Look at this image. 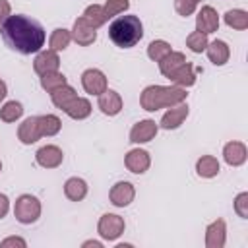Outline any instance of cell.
Listing matches in <instances>:
<instances>
[{"instance_id":"cell-1","label":"cell","mask_w":248,"mask_h":248,"mask_svg":"<svg viewBox=\"0 0 248 248\" xmlns=\"http://www.w3.org/2000/svg\"><path fill=\"white\" fill-rule=\"evenodd\" d=\"M0 35L4 43L19 54L39 52L46 37L43 25L37 19L23 16V14L8 16V19L0 25Z\"/></svg>"},{"instance_id":"cell-2","label":"cell","mask_w":248,"mask_h":248,"mask_svg":"<svg viewBox=\"0 0 248 248\" xmlns=\"http://www.w3.org/2000/svg\"><path fill=\"white\" fill-rule=\"evenodd\" d=\"M186 89L178 85H147L140 95V105L143 110L155 112L163 107H174L178 103H184Z\"/></svg>"},{"instance_id":"cell-3","label":"cell","mask_w":248,"mask_h":248,"mask_svg":"<svg viewBox=\"0 0 248 248\" xmlns=\"http://www.w3.org/2000/svg\"><path fill=\"white\" fill-rule=\"evenodd\" d=\"M143 37V25L138 16H120L108 25V39L120 48L136 46Z\"/></svg>"},{"instance_id":"cell-4","label":"cell","mask_w":248,"mask_h":248,"mask_svg":"<svg viewBox=\"0 0 248 248\" xmlns=\"http://www.w3.org/2000/svg\"><path fill=\"white\" fill-rule=\"evenodd\" d=\"M14 215H16V219L19 223L31 225V223H35L41 217V202L35 196H31V194H21L16 200Z\"/></svg>"},{"instance_id":"cell-5","label":"cell","mask_w":248,"mask_h":248,"mask_svg":"<svg viewBox=\"0 0 248 248\" xmlns=\"http://www.w3.org/2000/svg\"><path fill=\"white\" fill-rule=\"evenodd\" d=\"M97 231H99L101 238H105V240H116L124 232V219L120 215H114V213H105L99 219Z\"/></svg>"},{"instance_id":"cell-6","label":"cell","mask_w":248,"mask_h":248,"mask_svg":"<svg viewBox=\"0 0 248 248\" xmlns=\"http://www.w3.org/2000/svg\"><path fill=\"white\" fill-rule=\"evenodd\" d=\"M81 85L89 95H101L103 91H107V78L101 70L89 68L81 74Z\"/></svg>"},{"instance_id":"cell-7","label":"cell","mask_w":248,"mask_h":248,"mask_svg":"<svg viewBox=\"0 0 248 248\" xmlns=\"http://www.w3.org/2000/svg\"><path fill=\"white\" fill-rule=\"evenodd\" d=\"M134 196H136V190H134V184L126 182V180H120L116 182L110 192H108V198H110V203L116 205V207H126L134 202Z\"/></svg>"},{"instance_id":"cell-8","label":"cell","mask_w":248,"mask_h":248,"mask_svg":"<svg viewBox=\"0 0 248 248\" xmlns=\"http://www.w3.org/2000/svg\"><path fill=\"white\" fill-rule=\"evenodd\" d=\"M124 165H126V169L130 172L143 174L151 165V157H149V153L145 149H130L126 153V157H124Z\"/></svg>"},{"instance_id":"cell-9","label":"cell","mask_w":248,"mask_h":248,"mask_svg":"<svg viewBox=\"0 0 248 248\" xmlns=\"http://www.w3.org/2000/svg\"><path fill=\"white\" fill-rule=\"evenodd\" d=\"M157 130L159 126L155 124V120H140L138 124L132 126L130 130V141L132 143H145V141H151L155 136H157Z\"/></svg>"},{"instance_id":"cell-10","label":"cell","mask_w":248,"mask_h":248,"mask_svg":"<svg viewBox=\"0 0 248 248\" xmlns=\"http://www.w3.org/2000/svg\"><path fill=\"white\" fill-rule=\"evenodd\" d=\"M35 159L41 167L45 169H56L62 165L64 161V153L58 145H43L37 153H35Z\"/></svg>"},{"instance_id":"cell-11","label":"cell","mask_w":248,"mask_h":248,"mask_svg":"<svg viewBox=\"0 0 248 248\" xmlns=\"http://www.w3.org/2000/svg\"><path fill=\"white\" fill-rule=\"evenodd\" d=\"M70 33H72V39H74L78 45H81V46H89V45H93L95 39H97V29L91 27L83 17H78V19L74 21V29H72Z\"/></svg>"},{"instance_id":"cell-12","label":"cell","mask_w":248,"mask_h":248,"mask_svg":"<svg viewBox=\"0 0 248 248\" xmlns=\"http://www.w3.org/2000/svg\"><path fill=\"white\" fill-rule=\"evenodd\" d=\"M219 27V16L211 6H203L196 16V31H202L205 35L217 31Z\"/></svg>"},{"instance_id":"cell-13","label":"cell","mask_w":248,"mask_h":248,"mask_svg":"<svg viewBox=\"0 0 248 248\" xmlns=\"http://www.w3.org/2000/svg\"><path fill=\"white\" fill-rule=\"evenodd\" d=\"M186 116H188V105L178 103L174 107H169V110L163 114L159 124H161L163 130H174V128H178L186 120Z\"/></svg>"},{"instance_id":"cell-14","label":"cell","mask_w":248,"mask_h":248,"mask_svg":"<svg viewBox=\"0 0 248 248\" xmlns=\"http://www.w3.org/2000/svg\"><path fill=\"white\" fill-rule=\"evenodd\" d=\"M17 138H19V141L25 143V145H31V143H35L39 138H43V136H41V126H39V116H29V118H25V120L19 124V128H17Z\"/></svg>"},{"instance_id":"cell-15","label":"cell","mask_w":248,"mask_h":248,"mask_svg":"<svg viewBox=\"0 0 248 248\" xmlns=\"http://www.w3.org/2000/svg\"><path fill=\"white\" fill-rule=\"evenodd\" d=\"M60 68V58L54 50H43L35 56V62H33V70L43 76V74H48V72H58Z\"/></svg>"},{"instance_id":"cell-16","label":"cell","mask_w":248,"mask_h":248,"mask_svg":"<svg viewBox=\"0 0 248 248\" xmlns=\"http://www.w3.org/2000/svg\"><path fill=\"white\" fill-rule=\"evenodd\" d=\"M246 157H248V151H246V145L242 141H229L223 147V159L231 167L244 165L246 163Z\"/></svg>"},{"instance_id":"cell-17","label":"cell","mask_w":248,"mask_h":248,"mask_svg":"<svg viewBox=\"0 0 248 248\" xmlns=\"http://www.w3.org/2000/svg\"><path fill=\"white\" fill-rule=\"evenodd\" d=\"M225 238H227V227H225L223 219L213 221L205 229V246L207 248H223L225 246Z\"/></svg>"},{"instance_id":"cell-18","label":"cell","mask_w":248,"mask_h":248,"mask_svg":"<svg viewBox=\"0 0 248 248\" xmlns=\"http://www.w3.org/2000/svg\"><path fill=\"white\" fill-rule=\"evenodd\" d=\"M99 108H101L103 114L114 116V114H118L122 110V97L116 91L107 89V91H103L99 95Z\"/></svg>"},{"instance_id":"cell-19","label":"cell","mask_w":248,"mask_h":248,"mask_svg":"<svg viewBox=\"0 0 248 248\" xmlns=\"http://www.w3.org/2000/svg\"><path fill=\"white\" fill-rule=\"evenodd\" d=\"M205 52H207L209 62H213L215 66H223V64L229 60V56H231L229 45H227L225 41H221V39H215V41L207 43Z\"/></svg>"},{"instance_id":"cell-20","label":"cell","mask_w":248,"mask_h":248,"mask_svg":"<svg viewBox=\"0 0 248 248\" xmlns=\"http://www.w3.org/2000/svg\"><path fill=\"white\" fill-rule=\"evenodd\" d=\"M188 60H186V56L182 54V52H174V50H170L163 60H159V70H161V74L165 76V78H172L174 76V72L180 68V66H184Z\"/></svg>"},{"instance_id":"cell-21","label":"cell","mask_w":248,"mask_h":248,"mask_svg":"<svg viewBox=\"0 0 248 248\" xmlns=\"http://www.w3.org/2000/svg\"><path fill=\"white\" fill-rule=\"evenodd\" d=\"M64 194L68 200L72 202H81L85 196H87V182L83 178H78V176H72L66 180L64 184Z\"/></svg>"},{"instance_id":"cell-22","label":"cell","mask_w":248,"mask_h":248,"mask_svg":"<svg viewBox=\"0 0 248 248\" xmlns=\"http://www.w3.org/2000/svg\"><path fill=\"white\" fill-rule=\"evenodd\" d=\"M76 97H78L76 89H74V87H70L68 83H66V85H62V87H58V89H54V91L50 93L52 105H54L56 108H60V110H66V108L70 107V103H72Z\"/></svg>"},{"instance_id":"cell-23","label":"cell","mask_w":248,"mask_h":248,"mask_svg":"<svg viewBox=\"0 0 248 248\" xmlns=\"http://www.w3.org/2000/svg\"><path fill=\"white\" fill-rule=\"evenodd\" d=\"M196 68L190 64V62H186L184 66H180L176 72H174V76L170 78V81L174 83V85H178V87H192L194 83H196Z\"/></svg>"},{"instance_id":"cell-24","label":"cell","mask_w":248,"mask_h":248,"mask_svg":"<svg viewBox=\"0 0 248 248\" xmlns=\"http://www.w3.org/2000/svg\"><path fill=\"white\" fill-rule=\"evenodd\" d=\"M196 172L202 178H213L219 172V161L213 155H202L196 163Z\"/></svg>"},{"instance_id":"cell-25","label":"cell","mask_w":248,"mask_h":248,"mask_svg":"<svg viewBox=\"0 0 248 248\" xmlns=\"http://www.w3.org/2000/svg\"><path fill=\"white\" fill-rule=\"evenodd\" d=\"M64 112L74 120H83V118H87L91 114V103L87 99H83V97H76Z\"/></svg>"},{"instance_id":"cell-26","label":"cell","mask_w":248,"mask_h":248,"mask_svg":"<svg viewBox=\"0 0 248 248\" xmlns=\"http://www.w3.org/2000/svg\"><path fill=\"white\" fill-rule=\"evenodd\" d=\"M81 17H83L91 27H95V29H99V27L105 25V21H107L105 10H103V6H99V4H91V6H87Z\"/></svg>"},{"instance_id":"cell-27","label":"cell","mask_w":248,"mask_h":248,"mask_svg":"<svg viewBox=\"0 0 248 248\" xmlns=\"http://www.w3.org/2000/svg\"><path fill=\"white\" fill-rule=\"evenodd\" d=\"M70 41H72V33L64 27H58L52 31V35L48 39V46H50V50L58 52V50H64L70 45Z\"/></svg>"},{"instance_id":"cell-28","label":"cell","mask_w":248,"mask_h":248,"mask_svg":"<svg viewBox=\"0 0 248 248\" xmlns=\"http://www.w3.org/2000/svg\"><path fill=\"white\" fill-rule=\"evenodd\" d=\"M39 126H41V136L50 138V136H56L60 132L62 122L54 114H43V116H39Z\"/></svg>"},{"instance_id":"cell-29","label":"cell","mask_w":248,"mask_h":248,"mask_svg":"<svg viewBox=\"0 0 248 248\" xmlns=\"http://www.w3.org/2000/svg\"><path fill=\"white\" fill-rule=\"evenodd\" d=\"M225 23L229 27H232V29L242 31V29L248 27V12H244V10H229L225 14Z\"/></svg>"},{"instance_id":"cell-30","label":"cell","mask_w":248,"mask_h":248,"mask_svg":"<svg viewBox=\"0 0 248 248\" xmlns=\"http://www.w3.org/2000/svg\"><path fill=\"white\" fill-rule=\"evenodd\" d=\"M62 85H66V76L60 74V72H48V74L41 76V87L46 93H52L54 89H58Z\"/></svg>"},{"instance_id":"cell-31","label":"cell","mask_w":248,"mask_h":248,"mask_svg":"<svg viewBox=\"0 0 248 248\" xmlns=\"http://www.w3.org/2000/svg\"><path fill=\"white\" fill-rule=\"evenodd\" d=\"M21 114H23V107L17 101H8L0 108V120L4 122H16L17 118H21Z\"/></svg>"},{"instance_id":"cell-32","label":"cell","mask_w":248,"mask_h":248,"mask_svg":"<svg viewBox=\"0 0 248 248\" xmlns=\"http://www.w3.org/2000/svg\"><path fill=\"white\" fill-rule=\"evenodd\" d=\"M169 52H170V45H169L167 41H161V39L151 41V43H149V46H147V56H149L153 62L163 60Z\"/></svg>"},{"instance_id":"cell-33","label":"cell","mask_w":248,"mask_h":248,"mask_svg":"<svg viewBox=\"0 0 248 248\" xmlns=\"http://www.w3.org/2000/svg\"><path fill=\"white\" fill-rule=\"evenodd\" d=\"M207 35L202 33V31H194L186 37V46L192 50V52H203L205 46H207Z\"/></svg>"},{"instance_id":"cell-34","label":"cell","mask_w":248,"mask_h":248,"mask_svg":"<svg viewBox=\"0 0 248 248\" xmlns=\"http://www.w3.org/2000/svg\"><path fill=\"white\" fill-rule=\"evenodd\" d=\"M128 8H130V0H107V4L103 6L107 19L108 17H114V16H118L122 12H126Z\"/></svg>"},{"instance_id":"cell-35","label":"cell","mask_w":248,"mask_h":248,"mask_svg":"<svg viewBox=\"0 0 248 248\" xmlns=\"http://www.w3.org/2000/svg\"><path fill=\"white\" fill-rule=\"evenodd\" d=\"M198 4H200V0H174V10H176L178 16L188 17L196 12Z\"/></svg>"},{"instance_id":"cell-36","label":"cell","mask_w":248,"mask_h":248,"mask_svg":"<svg viewBox=\"0 0 248 248\" xmlns=\"http://www.w3.org/2000/svg\"><path fill=\"white\" fill-rule=\"evenodd\" d=\"M234 211L238 217L242 219H248V194L246 192H240L234 200Z\"/></svg>"},{"instance_id":"cell-37","label":"cell","mask_w":248,"mask_h":248,"mask_svg":"<svg viewBox=\"0 0 248 248\" xmlns=\"http://www.w3.org/2000/svg\"><path fill=\"white\" fill-rule=\"evenodd\" d=\"M10 16V2L8 0H0V25L8 19Z\"/></svg>"},{"instance_id":"cell-38","label":"cell","mask_w":248,"mask_h":248,"mask_svg":"<svg viewBox=\"0 0 248 248\" xmlns=\"http://www.w3.org/2000/svg\"><path fill=\"white\" fill-rule=\"evenodd\" d=\"M8 211H10V200L6 194H0V219L6 217Z\"/></svg>"},{"instance_id":"cell-39","label":"cell","mask_w":248,"mask_h":248,"mask_svg":"<svg viewBox=\"0 0 248 248\" xmlns=\"http://www.w3.org/2000/svg\"><path fill=\"white\" fill-rule=\"evenodd\" d=\"M14 244H17V246H25V240H23V238H17V236H10V238H6V240L0 242L2 248H6V246H14Z\"/></svg>"},{"instance_id":"cell-40","label":"cell","mask_w":248,"mask_h":248,"mask_svg":"<svg viewBox=\"0 0 248 248\" xmlns=\"http://www.w3.org/2000/svg\"><path fill=\"white\" fill-rule=\"evenodd\" d=\"M6 95H8V87H6V83L0 79V101H4Z\"/></svg>"},{"instance_id":"cell-41","label":"cell","mask_w":248,"mask_h":248,"mask_svg":"<svg viewBox=\"0 0 248 248\" xmlns=\"http://www.w3.org/2000/svg\"><path fill=\"white\" fill-rule=\"evenodd\" d=\"M83 246H95V248H101L103 244H101V242H97V240H87V242H83Z\"/></svg>"},{"instance_id":"cell-42","label":"cell","mask_w":248,"mask_h":248,"mask_svg":"<svg viewBox=\"0 0 248 248\" xmlns=\"http://www.w3.org/2000/svg\"><path fill=\"white\" fill-rule=\"evenodd\" d=\"M0 170H2V163H0Z\"/></svg>"}]
</instances>
